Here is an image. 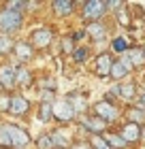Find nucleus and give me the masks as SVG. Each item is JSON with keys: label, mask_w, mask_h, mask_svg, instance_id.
Masks as SVG:
<instances>
[{"label": "nucleus", "mask_w": 145, "mask_h": 149, "mask_svg": "<svg viewBox=\"0 0 145 149\" xmlns=\"http://www.w3.org/2000/svg\"><path fill=\"white\" fill-rule=\"evenodd\" d=\"M22 22H24V15L22 13H15V11H9V9H2L0 11V32H15L22 28Z\"/></svg>", "instance_id": "f257e3e1"}, {"label": "nucleus", "mask_w": 145, "mask_h": 149, "mask_svg": "<svg viewBox=\"0 0 145 149\" xmlns=\"http://www.w3.org/2000/svg\"><path fill=\"white\" fill-rule=\"evenodd\" d=\"M107 13V2L105 0H88L83 4V19H88L90 24L100 22V17Z\"/></svg>", "instance_id": "f03ea898"}, {"label": "nucleus", "mask_w": 145, "mask_h": 149, "mask_svg": "<svg viewBox=\"0 0 145 149\" xmlns=\"http://www.w3.org/2000/svg\"><path fill=\"white\" fill-rule=\"evenodd\" d=\"M75 115H77V113H75V109L71 107V102H68L66 98L53 102V117H56V119H60V121H71Z\"/></svg>", "instance_id": "7ed1b4c3"}, {"label": "nucleus", "mask_w": 145, "mask_h": 149, "mask_svg": "<svg viewBox=\"0 0 145 149\" xmlns=\"http://www.w3.org/2000/svg\"><path fill=\"white\" fill-rule=\"evenodd\" d=\"M94 113H96V117H100L105 124L117 119V107L111 104V102H107V100H102V102L96 104V107H94Z\"/></svg>", "instance_id": "20e7f679"}, {"label": "nucleus", "mask_w": 145, "mask_h": 149, "mask_svg": "<svg viewBox=\"0 0 145 149\" xmlns=\"http://www.w3.org/2000/svg\"><path fill=\"white\" fill-rule=\"evenodd\" d=\"M6 128H9V134H11V141H13V147L15 149H24L30 143V136H28V132H26L24 128L13 126V124H6Z\"/></svg>", "instance_id": "39448f33"}, {"label": "nucleus", "mask_w": 145, "mask_h": 149, "mask_svg": "<svg viewBox=\"0 0 145 149\" xmlns=\"http://www.w3.org/2000/svg\"><path fill=\"white\" fill-rule=\"evenodd\" d=\"M120 134H122V139L126 141L128 145H130V143H139V141L143 139V126L128 121V124L122 128V132H120Z\"/></svg>", "instance_id": "423d86ee"}, {"label": "nucleus", "mask_w": 145, "mask_h": 149, "mask_svg": "<svg viewBox=\"0 0 145 149\" xmlns=\"http://www.w3.org/2000/svg\"><path fill=\"white\" fill-rule=\"evenodd\" d=\"M15 79H17V68L11 64H4L0 66V85L4 87V90H11V87H15Z\"/></svg>", "instance_id": "0eeeda50"}, {"label": "nucleus", "mask_w": 145, "mask_h": 149, "mask_svg": "<svg viewBox=\"0 0 145 149\" xmlns=\"http://www.w3.org/2000/svg\"><path fill=\"white\" fill-rule=\"evenodd\" d=\"M115 60L109 56V53H100L98 58H96V74L102 79V77H109L111 74V66H113Z\"/></svg>", "instance_id": "6e6552de"}, {"label": "nucleus", "mask_w": 145, "mask_h": 149, "mask_svg": "<svg viewBox=\"0 0 145 149\" xmlns=\"http://www.w3.org/2000/svg\"><path fill=\"white\" fill-rule=\"evenodd\" d=\"M130 70H132V66H130V62L126 60V56H124V58H120V60H115V62H113V66H111V74H109V77L117 81V79H124Z\"/></svg>", "instance_id": "1a4fd4ad"}, {"label": "nucleus", "mask_w": 145, "mask_h": 149, "mask_svg": "<svg viewBox=\"0 0 145 149\" xmlns=\"http://www.w3.org/2000/svg\"><path fill=\"white\" fill-rule=\"evenodd\" d=\"M53 38V32L49 28H39L32 32V45L34 47H47Z\"/></svg>", "instance_id": "9d476101"}, {"label": "nucleus", "mask_w": 145, "mask_h": 149, "mask_svg": "<svg viewBox=\"0 0 145 149\" xmlns=\"http://www.w3.org/2000/svg\"><path fill=\"white\" fill-rule=\"evenodd\" d=\"M126 60L130 62V66H134V68L145 66V51H143V47H130V49L126 51Z\"/></svg>", "instance_id": "9b49d317"}, {"label": "nucleus", "mask_w": 145, "mask_h": 149, "mask_svg": "<svg viewBox=\"0 0 145 149\" xmlns=\"http://www.w3.org/2000/svg\"><path fill=\"white\" fill-rule=\"evenodd\" d=\"M30 111V102L24 96H11V113L13 115H26Z\"/></svg>", "instance_id": "f8f14e48"}, {"label": "nucleus", "mask_w": 145, "mask_h": 149, "mask_svg": "<svg viewBox=\"0 0 145 149\" xmlns=\"http://www.w3.org/2000/svg\"><path fill=\"white\" fill-rule=\"evenodd\" d=\"M105 121H102L100 117H83V128L85 130H90V134H100V132H105Z\"/></svg>", "instance_id": "ddd939ff"}, {"label": "nucleus", "mask_w": 145, "mask_h": 149, "mask_svg": "<svg viewBox=\"0 0 145 149\" xmlns=\"http://www.w3.org/2000/svg\"><path fill=\"white\" fill-rule=\"evenodd\" d=\"M53 13H56L58 17H66V15H71L73 9H75V2L73 0H53Z\"/></svg>", "instance_id": "4468645a"}, {"label": "nucleus", "mask_w": 145, "mask_h": 149, "mask_svg": "<svg viewBox=\"0 0 145 149\" xmlns=\"http://www.w3.org/2000/svg\"><path fill=\"white\" fill-rule=\"evenodd\" d=\"M88 34L92 40H102L107 36V26L105 24H100V22H94V24H88Z\"/></svg>", "instance_id": "2eb2a0df"}, {"label": "nucleus", "mask_w": 145, "mask_h": 149, "mask_svg": "<svg viewBox=\"0 0 145 149\" xmlns=\"http://www.w3.org/2000/svg\"><path fill=\"white\" fill-rule=\"evenodd\" d=\"M15 56L19 60H30L34 56V49L30 43H15Z\"/></svg>", "instance_id": "dca6fc26"}, {"label": "nucleus", "mask_w": 145, "mask_h": 149, "mask_svg": "<svg viewBox=\"0 0 145 149\" xmlns=\"http://www.w3.org/2000/svg\"><path fill=\"white\" fill-rule=\"evenodd\" d=\"M117 94H120L124 100H130V98H134V94H137V85L134 83H122V85H117Z\"/></svg>", "instance_id": "f3484780"}, {"label": "nucleus", "mask_w": 145, "mask_h": 149, "mask_svg": "<svg viewBox=\"0 0 145 149\" xmlns=\"http://www.w3.org/2000/svg\"><path fill=\"white\" fill-rule=\"evenodd\" d=\"M105 141L109 145H111L113 149H122V147H126L128 143L122 139V134H113V132H105Z\"/></svg>", "instance_id": "a211bd4d"}, {"label": "nucleus", "mask_w": 145, "mask_h": 149, "mask_svg": "<svg viewBox=\"0 0 145 149\" xmlns=\"http://www.w3.org/2000/svg\"><path fill=\"white\" fill-rule=\"evenodd\" d=\"M66 100L71 102V107L75 109V113H83L85 111V100H83V96H79V94H71V96H66Z\"/></svg>", "instance_id": "6ab92c4d"}, {"label": "nucleus", "mask_w": 145, "mask_h": 149, "mask_svg": "<svg viewBox=\"0 0 145 149\" xmlns=\"http://www.w3.org/2000/svg\"><path fill=\"white\" fill-rule=\"evenodd\" d=\"M17 85H30L32 83V74L28 68H24V66H19L17 68V79H15Z\"/></svg>", "instance_id": "aec40b11"}, {"label": "nucleus", "mask_w": 145, "mask_h": 149, "mask_svg": "<svg viewBox=\"0 0 145 149\" xmlns=\"http://www.w3.org/2000/svg\"><path fill=\"white\" fill-rule=\"evenodd\" d=\"M51 117H53V104L41 102V107H39V119L41 121H49Z\"/></svg>", "instance_id": "412c9836"}, {"label": "nucleus", "mask_w": 145, "mask_h": 149, "mask_svg": "<svg viewBox=\"0 0 145 149\" xmlns=\"http://www.w3.org/2000/svg\"><path fill=\"white\" fill-rule=\"evenodd\" d=\"M51 139H53V145H56V149H66V145H68V136H66L62 130L51 132Z\"/></svg>", "instance_id": "4be33fe9"}, {"label": "nucleus", "mask_w": 145, "mask_h": 149, "mask_svg": "<svg viewBox=\"0 0 145 149\" xmlns=\"http://www.w3.org/2000/svg\"><path fill=\"white\" fill-rule=\"evenodd\" d=\"M90 145H92V149H113L105 141V136H100V134H92L90 136Z\"/></svg>", "instance_id": "5701e85b"}, {"label": "nucleus", "mask_w": 145, "mask_h": 149, "mask_svg": "<svg viewBox=\"0 0 145 149\" xmlns=\"http://www.w3.org/2000/svg\"><path fill=\"white\" fill-rule=\"evenodd\" d=\"M36 147H39V149H56L51 134H41L39 141H36Z\"/></svg>", "instance_id": "b1692460"}, {"label": "nucleus", "mask_w": 145, "mask_h": 149, "mask_svg": "<svg viewBox=\"0 0 145 149\" xmlns=\"http://www.w3.org/2000/svg\"><path fill=\"white\" fill-rule=\"evenodd\" d=\"M128 117H130V121H132V124H143V121H145V111L141 109V107H139V109H130L128 111Z\"/></svg>", "instance_id": "393cba45"}, {"label": "nucleus", "mask_w": 145, "mask_h": 149, "mask_svg": "<svg viewBox=\"0 0 145 149\" xmlns=\"http://www.w3.org/2000/svg\"><path fill=\"white\" fill-rule=\"evenodd\" d=\"M0 147H13V141H11V134H9V128L0 126Z\"/></svg>", "instance_id": "a878e982"}, {"label": "nucleus", "mask_w": 145, "mask_h": 149, "mask_svg": "<svg viewBox=\"0 0 145 149\" xmlns=\"http://www.w3.org/2000/svg\"><path fill=\"white\" fill-rule=\"evenodd\" d=\"M11 49H15V43H13L9 36H0V56H2V53H9Z\"/></svg>", "instance_id": "bb28decb"}, {"label": "nucleus", "mask_w": 145, "mask_h": 149, "mask_svg": "<svg viewBox=\"0 0 145 149\" xmlns=\"http://www.w3.org/2000/svg\"><path fill=\"white\" fill-rule=\"evenodd\" d=\"M111 47L117 51V53H124V51H128L130 47L126 45V38H122V36H117V38H113V43H111Z\"/></svg>", "instance_id": "cd10ccee"}, {"label": "nucleus", "mask_w": 145, "mask_h": 149, "mask_svg": "<svg viewBox=\"0 0 145 149\" xmlns=\"http://www.w3.org/2000/svg\"><path fill=\"white\" fill-rule=\"evenodd\" d=\"M73 58H75V62H85V58H88V49H85V47H75Z\"/></svg>", "instance_id": "c85d7f7f"}, {"label": "nucleus", "mask_w": 145, "mask_h": 149, "mask_svg": "<svg viewBox=\"0 0 145 149\" xmlns=\"http://www.w3.org/2000/svg\"><path fill=\"white\" fill-rule=\"evenodd\" d=\"M0 111H11V96L0 94Z\"/></svg>", "instance_id": "c756f323"}, {"label": "nucleus", "mask_w": 145, "mask_h": 149, "mask_svg": "<svg viewBox=\"0 0 145 149\" xmlns=\"http://www.w3.org/2000/svg\"><path fill=\"white\" fill-rule=\"evenodd\" d=\"M62 47H64V51H71V53H75V49H73V38H66L64 43H62Z\"/></svg>", "instance_id": "7c9ffc66"}, {"label": "nucleus", "mask_w": 145, "mask_h": 149, "mask_svg": "<svg viewBox=\"0 0 145 149\" xmlns=\"http://www.w3.org/2000/svg\"><path fill=\"white\" fill-rule=\"evenodd\" d=\"M71 149H92V145L90 143H75Z\"/></svg>", "instance_id": "2f4dec72"}, {"label": "nucleus", "mask_w": 145, "mask_h": 149, "mask_svg": "<svg viewBox=\"0 0 145 149\" xmlns=\"http://www.w3.org/2000/svg\"><path fill=\"white\" fill-rule=\"evenodd\" d=\"M120 6H122L120 0H117V2H115V0H109V2H107V9H120Z\"/></svg>", "instance_id": "473e14b6"}, {"label": "nucleus", "mask_w": 145, "mask_h": 149, "mask_svg": "<svg viewBox=\"0 0 145 149\" xmlns=\"http://www.w3.org/2000/svg\"><path fill=\"white\" fill-rule=\"evenodd\" d=\"M120 22H122L124 26H128V24H130V19H128V13H120Z\"/></svg>", "instance_id": "72a5a7b5"}, {"label": "nucleus", "mask_w": 145, "mask_h": 149, "mask_svg": "<svg viewBox=\"0 0 145 149\" xmlns=\"http://www.w3.org/2000/svg\"><path fill=\"white\" fill-rule=\"evenodd\" d=\"M83 34H85V32H81V30H79V32H75V34H73V40H79Z\"/></svg>", "instance_id": "f704fd0d"}, {"label": "nucleus", "mask_w": 145, "mask_h": 149, "mask_svg": "<svg viewBox=\"0 0 145 149\" xmlns=\"http://www.w3.org/2000/svg\"><path fill=\"white\" fill-rule=\"evenodd\" d=\"M141 109L145 111V94H141Z\"/></svg>", "instance_id": "c9c22d12"}, {"label": "nucleus", "mask_w": 145, "mask_h": 149, "mask_svg": "<svg viewBox=\"0 0 145 149\" xmlns=\"http://www.w3.org/2000/svg\"><path fill=\"white\" fill-rule=\"evenodd\" d=\"M143 139H145V128H143Z\"/></svg>", "instance_id": "e433bc0d"}, {"label": "nucleus", "mask_w": 145, "mask_h": 149, "mask_svg": "<svg viewBox=\"0 0 145 149\" xmlns=\"http://www.w3.org/2000/svg\"><path fill=\"white\" fill-rule=\"evenodd\" d=\"M143 51H145V47H143Z\"/></svg>", "instance_id": "4c0bfd02"}]
</instances>
